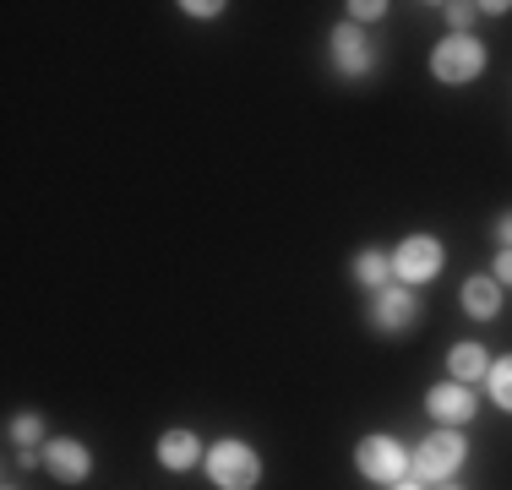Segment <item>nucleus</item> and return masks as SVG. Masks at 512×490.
Masks as SVG:
<instances>
[{
  "label": "nucleus",
  "instance_id": "17",
  "mask_svg": "<svg viewBox=\"0 0 512 490\" xmlns=\"http://www.w3.org/2000/svg\"><path fill=\"white\" fill-rule=\"evenodd\" d=\"M469 17H474V6H447V22H453L458 33H469Z\"/></svg>",
  "mask_w": 512,
  "mask_h": 490
},
{
  "label": "nucleus",
  "instance_id": "15",
  "mask_svg": "<svg viewBox=\"0 0 512 490\" xmlns=\"http://www.w3.org/2000/svg\"><path fill=\"white\" fill-rule=\"evenodd\" d=\"M11 441H17V447H39V441H44V420H39V414L11 420Z\"/></svg>",
  "mask_w": 512,
  "mask_h": 490
},
{
  "label": "nucleus",
  "instance_id": "2",
  "mask_svg": "<svg viewBox=\"0 0 512 490\" xmlns=\"http://www.w3.org/2000/svg\"><path fill=\"white\" fill-rule=\"evenodd\" d=\"M463 458H469V447L458 441V431H436V436H425V447L414 452L409 469H414V480H420V485L425 480H453Z\"/></svg>",
  "mask_w": 512,
  "mask_h": 490
},
{
  "label": "nucleus",
  "instance_id": "6",
  "mask_svg": "<svg viewBox=\"0 0 512 490\" xmlns=\"http://www.w3.org/2000/svg\"><path fill=\"white\" fill-rule=\"evenodd\" d=\"M44 469H50L60 485H82L93 474V452L82 447V441H50V447H44Z\"/></svg>",
  "mask_w": 512,
  "mask_h": 490
},
{
  "label": "nucleus",
  "instance_id": "21",
  "mask_svg": "<svg viewBox=\"0 0 512 490\" xmlns=\"http://www.w3.org/2000/svg\"><path fill=\"white\" fill-rule=\"evenodd\" d=\"M393 490H425V485H420V480H398Z\"/></svg>",
  "mask_w": 512,
  "mask_h": 490
},
{
  "label": "nucleus",
  "instance_id": "1",
  "mask_svg": "<svg viewBox=\"0 0 512 490\" xmlns=\"http://www.w3.org/2000/svg\"><path fill=\"white\" fill-rule=\"evenodd\" d=\"M207 480L218 490H256L262 480V458L246 447V441H218L213 452H207Z\"/></svg>",
  "mask_w": 512,
  "mask_h": 490
},
{
  "label": "nucleus",
  "instance_id": "3",
  "mask_svg": "<svg viewBox=\"0 0 512 490\" xmlns=\"http://www.w3.org/2000/svg\"><path fill=\"white\" fill-rule=\"evenodd\" d=\"M431 71H436L442 82H469V77H480V71H485V44L469 39V33H453V39L436 44Z\"/></svg>",
  "mask_w": 512,
  "mask_h": 490
},
{
  "label": "nucleus",
  "instance_id": "13",
  "mask_svg": "<svg viewBox=\"0 0 512 490\" xmlns=\"http://www.w3.org/2000/svg\"><path fill=\"white\" fill-rule=\"evenodd\" d=\"M387 278H393V262H387L382 251H360V256H355V284H360V289H376V294H382Z\"/></svg>",
  "mask_w": 512,
  "mask_h": 490
},
{
  "label": "nucleus",
  "instance_id": "12",
  "mask_svg": "<svg viewBox=\"0 0 512 490\" xmlns=\"http://www.w3.org/2000/svg\"><path fill=\"white\" fill-rule=\"evenodd\" d=\"M463 311L469 316H496L502 311V284H496V278H469V284H463Z\"/></svg>",
  "mask_w": 512,
  "mask_h": 490
},
{
  "label": "nucleus",
  "instance_id": "14",
  "mask_svg": "<svg viewBox=\"0 0 512 490\" xmlns=\"http://www.w3.org/2000/svg\"><path fill=\"white\" fill-rule=\"evenodd\" d=\"M491 398H496V403H502V409L512 414V354L491 365Z\"/></svg>",
  "mask_w": 512,
  "mask_h": 490
},
{
  "label": "nucleus",
  "instance_id": "18",
  "mask_svg": "<svg viewBox=\"0 0 512 490\" xmlns=\"http://www.w3.org/2000/svg\"><path fill=\"white\" fill-rule=\"evenodd\" d=\"M491 273H496V284H512V251L496 256V267H491Z\"/></svg>",
  "mask_w": 512,
  "mask_h": 490
},
{
  "label": "nucleus",
  "instance_id": "10",
  "mask_svg": "<svg viewBox=\"0 0 512 490\" xmlns=\"http://www.w3.org/2000/svg\"><path fill=\"white\" fill-rule=\"evenodd\" d=\"M447 371H453V382L474 387L480 376H491V354H485L480 343H458V349L447 354Z\"/></svg>",
  "mask_w": 512,
  "mask_h": 490
},
{
  "label": "nucleus",
  "instance_id": "19",
  "mask_svg": "<svg viewBox=\"0 0 512 490\" xmlns=\"http://www.w3.org/2000/svg\"><path fill=\"white\" fill-rule=\"evenodd\" d=\"M186 11H191V17H218V11H224V6H218V0H207V6H202V0H191Z\"/></svg>",
  "mask_w": 512,
  "mask_h": 490
},
{
  "label": "nucleus",
  "instance_id": "4",
  "mask_svg": "<svg viewBox=\"0 0 512 490\" xmlns=\"http://www.w3.org/2000/svg\"><path fill=\"white\" fill-rule=\"evenodd\" d=\"M355 463H360V474H365V480H376V485H398V480H404V474H409V452L404 447H398V441L393 436H365L360 441V452H355Z\"/></svg>",
  "mask_w": 512,
  "mask_h": 490
},
{
  "label": "nucleus",
  "instance_id": "9",
  "mask_svg": "<svg viewBox=\"0 0 512 490\" xmlns=\"http://www.w3.org/2000/svg\"><path fill=\"white\" fill-rule=\"evenodd\" d=\"M333 55H338V71H349V77H365V71H371V44H365V33L355 22H344V28L333 33Z\"/></svg>",
  "mask_w": 512,
  "mask_h": 490
},
{
  "label": "nucleus",
  "instance_id": "11",
  "mask_svg": "<svg viewBox=\"0 0 512 490\" xmlns=\"http://www.w3.org/2000/svg\"><path fill=\"white\" fill-rule=\"evenodd\" d=\"M197 458H202V441L191 431H164V441H158V463L164 469H191Z\"/></svg>",
  "mask_w": 512,
  "mask_h": 490
},
{
  "label": "nucleus",
  "instance_id": "22",
  "mask_svg": "<svg viewBox=\"0 0 512 490\" xmlns=\"http://www.w3.org/2000/svg\"><path fill=\"white\" fill-rule=\"evenodd\" d=\"M442 490H463V485H442Z\"/></svg>",
  "mask_w": 512,
  "mask_h": 490
},
{
  "label": "nucleus",
  "instance_id": "5",
  "mask_svg": "<svg viewBox=\"0 0 512 490\" xmlns=\"http://www.w3.org/2000/svg\"><path fill=\"white\" fill-rule=\"evenodd\" d=\"M393 273L404 278V289L431 284V278L442 273V240H431V235H409L404 245H398V256H393Z\"/></svg>",
  "mask_w": 512,
  "mask_h": 490
},
{
  "label": "nucleus",
  "instance_id": "7",
  "mask_svg": "<svg viewBox=\"0 0 512 490\" xmlns=\"http://www.w3.org/2000/svg\"><path fill=\"white\" fill-rule=\"evenodd\" d=\"M414 316H420V305H414V289H382V294H376L371 322L382 327V333H409Z\"/></svg>",
  "mask_w": 512,
  "mask_h": 490
},
{
  "label": "nucleus",
  "instance_id": "16",
  "mask_svg": "<svg viewBox=\"0 0 512 490\" xmlns=\"http://www.w3.org/2000/svg\"><path fill=\"white\" fill-rule=\"evenodd\" d=\"M349 11H355V22H376V17H382V11H387V6H376V0H355V6H349Z\"/></svg>",
  "mask_w": 512,
  "mask_h": 490
},
{
  "label": "nucleus",
  "instance_id": "8",
  "mask_svg": "<svg viewBox=\"0 0 512 490\" xmlns=\"http://www.w3.org/2000/svg\"><path fill=\"white\" fill-rule=\"evenodd\" d=\"M425 409H431L442 425H463V420H474V392L463 382H442V387H431Z\"/></svg>",
  "mask_w": 512,
  "mask_h": 490
},
{
  "label": "nucleus",
  "instance_id": "20",
  "mask_svg": "<svg viewBox=\"0 0 512 490\" xmlns=\"http://www.w3.org/2000/svg\"><path fill=\"white\" fill-rule=\"evenodd\" d=\"M502 240H507V251H512V213L502 218Z\"/></svg>",
  "mask_w": 512,
  "mask_h": 490
}]
</instances>
